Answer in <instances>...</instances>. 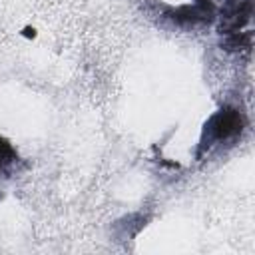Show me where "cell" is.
I'll return each instance as SVG.
<instances>
[{"instance_id":"1","label":"cell","mask_w":255,"mask_h":255,"mask_svg":"<svg viewBox=\"0 0 255 255\" xmlns=\"http://www.w3.org/2000/svg\"><path fill=\"white\" fill-rule=\"evenodd\" d=\"M253 14V0H225L219 16L221 46L229 52L251 46V32L247 30Z\"/></svg>"},{"instance_id":"2","label":"cell","mask_w":255,"mask_h":255,"mask_svg":"<svg viewBox=\"0 0 255 255\" xmlns=\"http://www.w3.org/2000/svg\"><path fill=\"white\" fill-rule=\"evenodd\" d=\"M243 129V116L239 110L235 108H221L217 114H213L205 128H203V135H201V143H199V149H205L217 141H223V139H229L233 135H237L239 131Z\"/></svg>"},{"instance_id":"3","label":"cell","mask_w":255,"mask_h":255,"mask_svg":"<svg viewBox=\"0 0 255 255\" xmlns=\"http://www.w3.org/2000/svg\"><path fill=\"white\" fill-rule=\"evenodd\" d=\"M213 12L215 8L209 0H195L193 4H185L171 10L167 16L177 22H211Z\"/></svg>"},{"instance_id":"4","label":"cell","mask_w":255,"mask_h":255,"mask_svg":"<svg viewBox=\"0 0 255 255\" xmlns=\"http://www.w3.org/2000/svg\"><path fill=\"white\" fill-rule=\"evenodd\" d=\"M18 159V153H16V149L12 147V143L6 139V137H2L0 135V171H4L10 163H14Z\"/></svg>"}]
</instances>
